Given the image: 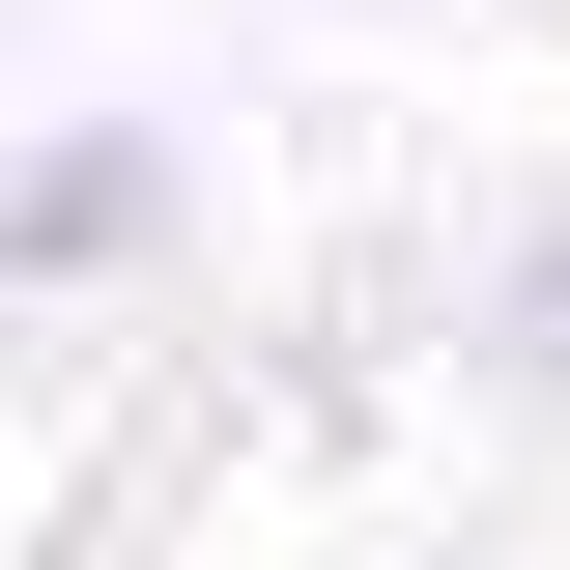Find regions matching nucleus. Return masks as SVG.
<instances>
[{
    "mask_svg": "<svg viewBox=\"0 0 570 570\" xmlns=\"http://www.w3.org/2000/svg\"><path fill=\"white\" fill-rule=\"evenodd\" d=\"M142 228H171V115H86V142L0 171V285H115Z\"/></svg>",
    "mask_w": 570,
    "mask_h": 570,
    "instance_id": "nucleus-1",
    "label": "nucleus"
},
{
    "mask_svg": "<svg viewBox=\"0 0 570 570\" xmlns=\"http://www.w3.org/2000/svg\"><path fill=\"white\" fill-rule=\"evenodd\" d=\"M513 371H542V400H570V228H542V257H513Z\"/></svg>",
    "mask_w": 570,
    "mask_h": 570,
    "instance_id": "nucleus-2",
    "label": "nucleus"
}]
</instances>
